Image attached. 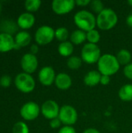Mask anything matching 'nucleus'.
I'll return each instance as SVG.
<instances>
[{"mask_svg": "<svg viewBox=\"0 0 132 133\" xmlns=\"http://www.w3.org/2000/svg\"><path fill=\"white\" fill-rule=\"evenodd\" d=\"M40 108L39 105L33 101L24 104L20 108V115L26 121L35 120L40 115Z\"/></svg>", "mask_w": 132, "mask_h": 133, "instance_id": "nucleus-8", "label": "nucleus"}, {"mask_svg": "<svg viewBox=\"0 0 132 133\" xmlns=\"http://www.w3.org/2000/svg\"><path fill=\"white\" fill-rule=\"evenodd\" d=\"M12 82V79L8 75H4L0 78V86L4 88H8Z\"/></svg>", "mask_w": 132, "mask_h": 133, "instance_id": "nucleus-28", "label": "nucleus"}, {"mask_svg": "<svg viewBox=\"0 0 132 133\" xmlns=\"http://www.w3.org/2000/svg\"><path fill=\"white\" fill-rule=\"evenodd\" d=\"M12 133H30L28 125L23 122H18L12 127Z\"/></svg>", "mask_w": 132, "mask_h": 133, "instance_id": "nucleus-26", "label": "nucleus"}, {"mask_svg": "<svg viewBox=\"0 0 132 133\" xmlns=\"http://www.w3.org/2000/svg\"><path fill=\"white\" fill-rule=\"evenodd\" d=\"M58 133H76V132H75V129L72 126L65 125L60 129Z\"/></svg>", "mask_w": 132, "mask_h": 133, "instance_id": "nucleus-30", "label": "nucleus"}, {"mask_svg": "<svg viewBox=\"0 0 132 133\" xmlns=\"http://www.w3.org/2000/svg\"><path fill=\"white\" fill-rule=\"evenodd\" d=\"M74 23L79 30L88 32L95 29L96 26V18L93 13L88 10H80L74 16Z\"/></svg>", "mask_w": 132, "mask_h": 133, "instance_id": "nucleus-2", "label": "nucleus"}, {"mask_svg": "<svg viewBox=\"0 0 132 133\" xmlns=\"http://www.w3.org/2000/svg\"><path fill=\"white\" fill-rule=\"evenodd\" d=\"M35 23V16L30 12H23L17 19V26L22 30H28Z\"/></svg>", "mask_w": 132, "mask_h": 133, "instance_id": "nucleus-14", "label": "nucleus"}, {"mask_svg": "<svg viewBox=\"0 0 132 133\" xmlns=\"http://www.w3.org/2000/svg\"><path fill=\"white\" fill-rule=\"evenodd\" d=\"M118 96L120 99L125 102H129L132 101V84H125L121 87L118 92Z\"/></svg>", "mask_w": 132, "mask_h": 133, "instance_id": "nucleus-19", "label": "nucleus"}, {"mask_svg": "<svg viewBox=\"0 0 132 133\" xmlns=\"http://www.w3.org/2000/svg\"><path fill=\"white\" fill-rule=\"evenodd\" d=\"M54 83L59 90H66L71 87L72 80L68 74L65 72H60L56 76Z\"/></svg>", "mask_w": 132, "mask_h": 133, "instance_id": "nucleus-15", "label": "nucleus"}, {"mask_svg": "<svg viewBox=\"0 0 132 133\" xmlns=\"http://www.w3.org/2000/svg\"><path fill=\"white\" fill-rule=\"evenodd\" d=\"M14 84L18 90L24 94L32 92L36 86V83L33 76L26 72H20L16 75L14 79Z\"/></svg>", "mask_w": 132, "mask_h": 133, "instance_id": "nucleus-4", "label": "nucleus"}, {"mask_svg": "<svg viewBox=\"0 0 132 133\" xmlns=\"http://www.w3.org/2000/svg\"><path fill=\"white\" fill-rule=\"evenodd\" d=\"M75 5L74 0H54L51 4L52 10L57 15H65L70 12Z\"/></svg>", "mask_w": 132, "mask_h": 133, "instance_id": "nucleus-10", "label": "nucleus"}, {"mask_svg": "<svg viewBox=\"0 0 132 133\" xmlns=\"http://www.w3.org/2000/svg\"><path fill=\"white\" fill-rule=\"evenodd\" d=\"M90 7L92 9V10L97 13L100 14L103 9H104V5L103 3V2H101L100 0H93L90 2Z\"/></svg>", "mask_w": 132, "mask_h": 133, "instance_id": "nucleus-27", "label": "nucleus"}, {"mask_svg": "<svg viewBox=\"0 0 132 133\" xmlns=\"http://www.w3.org/2000/svg\"><path fill=\"white\" fill-rule=\"evenodd\" d=\"M124 76L128 79H131L132 80V62H131L128 65H127L126 66H124Z\"/></svg>", "mask_w": 132, "mask_h": 133, "instance_id": "nucleus-29", "label": "nucleus"}, {"mask_svg": "<svg viewBox=\"0 0 132 133\" xmlns=\"http://www.w3.org/2000/svg\"><path fill=\"white\" fill-rule=\"evenodd\" d=\"M61 124L62 123H61V120L59 119L58 117L50 121V126L52 129H58V128H59L61 126Z\"/></svg>", "mask_w": 132, "mask_h": 133, "instance_id": "nucleus-31", "label": "nucleus"}, {"mask_svg": "<svg viewBox=\"0 0 132 133\" xmlns=\"http://www.w3.org/2000/svg\"><path fill=\"white\" fill-rule=\"evenodd\" d=\"M20 48L15 43L12 34L7 33H0V52L5 53L12 49H19Z\"/></svg>", "mask_w": 132, "mask_h": 133, "instance_id": "nucleus-13", "label": "nucleus"}, {"mask_svg": "<svg viewBox=\"0 0 132 133\" xmlns=\"http://www.w3.org/2000/svg\"><path fill=\"white\" fill-rule=\"evenodd\" d=\"M101 74L99 71L92 70L88 72L84 76V83L88 87H94L100 83Z\"/></svg>", "mask_w": 132, "mask_h": 133, "instance_id": "nucleus-16", "label": "nucleus"}, {"mask_svg": "<svg viewBox=\"0 0 132 133\" xmlns=\"http://www.w3.org/2000/svg\"><path fill=\"white\" fill-rule=\"evenodd\" d=\"M126 23L127 24L130 26L132 27V13H131L130 15H128V16L126 19Z\"/></svg>", "mask_w": 132, "mask_h": 133, "instance_id": "nucleus-36", "label": "nucleus"}, {"mask_svg": "<svg viewBox=\"0 0 132 133\" xmlns=\"http://www.w3.org/2000/svg\"><path fill=\"white\" fill-rule=\"evenodd\" d=\"M128 3L129 4V5L132 6V0H128Z\"/></svg>", "mask_w": 132, "mask_h": 133, "instance_id": "nucleus-37", "label": "nucleus"}, {"mask_svg": "<svg viewBox=\"0 0 132 133\" xmlns=\"http://www.w3.org/2000/svg\"><path fill=\"white\" fill-rule=\"evenodd\" d=\"M82 60L79 56H71L67 61V66L72 70H77L82 66Z\"/></svg>", "mask_w": 132, "mask_h": 133, "instance_id": "nucleus-22", "label": "nucleus"}, {"mask_svg": "<svg viewBox=\"0 0 132 133\" xmlns=\"http://www.w3.org/2000/svg\"><path fill=\"white\" fill-rule=\"evenodd\" d=\"M69 37V32L66 27L61 26L55 30V38L61 42L67 41Z\"/></svg>", "mask_w": 132, "mask_h": 133, "instance_id": "nucleus-24", "label": "nucleus"}, {"mask_svg": "<svg viewBox=\"0 0 132 133\" xmlns=\"http://www.w3.org/2000/svg\"><path fill=\"white\" fill-rule=\"evenodd\" d=\"M86 40V32L79 29L73 30L70 35V41L72 43V44L75 45H79L82 44Z\"/></svg>", "mask_w": 132, "mask_h": 133, "instance_id": "nucleus-18", "label": "nucleus"}, {"mask_svg": "<svg viewBox=\"0 0 132 133\" xmlns=\"http://www.w3.org/2000/svg\"><path fill=\"white\" fill-rule=\"evenodd\" d=\"M75 5L78 6H86L87 5L90 4L91 1L90 0H75Z\"/></svg>", "mask_w": 132, "mask_h": 133, "instance_id": "nucleus-33", "label": "nucleus"}, {"mask_svg": "<svg viewBox=\"0 0 132 133\" xmlns=\"http://www.w3.org/2000/svg\"><path fill=\"white\" fill-rule=\"evenodd\" d=\"M58 53L63 57H69L72 55L74 51V46L71 41L61 42L58 48Z\"/></svg>", "mask_w": 132, "mask_h": 133, "instance_id": "nucleus-20", "label": "nucleus"}, {"mask_svg": "<svg viewBox=\"0 0 132 133\" xmlns=\"http://www.w3.org/2000/svg\"><path fill=\"white\" fill-rule=\"evenodd\" d=\"M1 12H2V4H1V2H0V14H1Z\"/></svg>", "mask_w": 132, "mask_h": 133, "instance_id": "nucleus-38", "label": "nucleus"}, {"mask_svg": "<svg viewBox=\"0 0 132 133\" xmlns=\"http://www.w3.org/2000/svg\"><path fill=\"white\" fill-rule=\"evenodd\" d=\"M83 133H100L96 129H94V128H89V129H86V130H84Z\"/></svg>", "mask_w": 132, "mask_h": 133, "instance_id": "nucleus-35", "label": "nucleus"}, {"mask_svg": "<svg viewBox=\"0 0 132 133\" xmlns=\"http://www.w3.org/2000/svg\"><path fill=\"white\" fill-rule=\"evenodd\" d=\"M97 67L101 75L110 76L117 72L120 69V64L116 56L111 54H104L98 61Z\"/></svg>", "mask_w": 132, "mask_h": 133, "instance_id": "nucleus-1", "label": "nucleus"}, {"mask_svg": "<svg viewBox=\"0 0 132 133\" xmlns=\"http://www.w3.org/2000/svg\"><path fill=\"white\" fill-rule=\"evenodd\" d=\"M86 40L90 44H96L100 40V34L98 30L93 29L86 32Z\"/></svg>", "mask_w": 132, "mask_h": 133, "instance_id": "nucleus-25", "label": "nucleus"}, {"mask_svg": "<svg viewBox=\"0 0 132 133\" xmlns=\"http://www.w3.org/2000/svg\"><path fill=\"white\" fill-rule=\"evenodd\" d=\"M25 9L28 12H34L37 11L40 5H41V1L40 0H26L25 2Z\"/></svg>", "mask_w": 132, "mask_h": 133, "instance_id": "nucleus-23", "label": "nucleus"}, {"mask_svg": "<svg viewBox=\"0 0 132 133\" xmlns=\"http://www.w3.org/2000/svg\"><path fill=\"white\" fill-rule=\"evenodd\" d=\"M56 76L57 75L51 66H44L39 71L38 79L42 85L47 87L54 83Z\"/></svg>", "mask_w": 132, "mask_h": 133, "instance_id": "nucleus-12", "label": "nucleus"}, {"mask_svg": "<svg viewBox=\"0 0 132 133\" xmlns=\"http://www.w3.org/2000/svg\"><path fill=\"white\" fill-rule=\"evenodd\" d=\"M39 51V48H38V45L37 44H32L31 47H30V53L33 54V55H36Z\"/></svg>", "mask_w": 132, "mask_h": 133, "instance_id": "nucleus-34", "label": "nucleus"}, {"mask_svg": "<svg viewBox=\"0 0 132 133\" xmlns=\"http://www.w3.org/2000/svg\"><path fill=\"white\" fill-rule=\"evenodd\" d=\"M34 38L39 45L48 44L55 38V30L50 26L43 25L36 30Z\"/></svg>", "mask_w": 132, "mask_h": 133, "instance_id": "nucleus-6", "label": "nucleus"}, {"mask_svg": "<svg viewBox=\"0 0 132 133\" xmlns=\"http://www.w3.org/2000/svg\"><path fill=\"white\" fill-rule=\"evenodd\" d=\"M14 40H15V43L19 48H23L30 44L31 41V36L27 31L22 30V31H19L16 34Z\"/></svg>", "mask_w": 132, "mask_h": 133, "instance_id": "nucleus-17", "label": "nucleus"}, {"mask_svg": "<svg viewBox=\"0 0 132 133\" xmlns=\"http://www.w3.org/2000/svg\"><path fill=\"white\" fill-rule=\"evenodd\" d=\"M58 118L62 124L72 126L78 120V113L74 107L66 104L60 108Z\"/></svg>", "mask_w": 132, "mask_h": 133, "instance_id": "nucleus-7", "label": "nucleus"}, {"mask_svg": "<svg viewBox=\"0 0 132 133\" xmlns=\"http://www.w3.org/2000/svg\"><path fill=\"white\" fill-rule=\"evenodd\" d=\"M110 82V76H105V75H102L101 78H100V83L102 85H108Z\"/></svg>", "mask_w": 132, "mask_h": 133, "instance_id": "nucleus-32", "label": "nucleus"}, {"mask_svg": "<svg viewBox=\"0 0 132 133\" xmlns=\"http://www.w3.org/2000/svg\"><path fill=\"white\" fill-rule=\"evenodd\" d=\"M40 112L45 118L51 121L58 117L60 108L56 101L53 100H47L41 105Z\"/></svg>", "mask_w": 132, "mask_h": 133, "instance_id": "nucleus-9", "label": "nucleus"}, {"mask_svg": "<svg viewBox=\"0 0 132 133\" xmlns=\"http://www.w3.org/2000/svg\"><path fill=\"white\" fill-rule=\"evenodd\" d=\"M20 65L23 72L32 74L38 67V60L36 55L31 53H26L22 57Z\"/></svg>", "mask_w": 132, "mask_h": 133, "instance_id": "nucleus-11", "label": "nucleus"}, {"mask_svg": "<svg viewBox=\"0 0 132 133\" xmlns=\"http://www.w3.org/2000/svg\"><path fill=\"white\" fill-rule=\"evenodd\" d=\"M101 56V51L100 48L97 44H86L81 51V58L82 62L89 65L97 63Z\"/></svg>", "mask_w": 132, "mask_h": 133, "instance_id": "nucleus-5", "label": "nucleus"}, {"mask_svg": "<svg viewBox=\"0 0 132 133\" xmlns=\"http://www.w3.org/2000/svg\"><path fill=\"white\" fill-rule=\"evenodd\" d=\"M116 58L120 65H127L131 63V53L127 49H121L119 51L116 55Z\"/></svg>", "mask_w": 132, "mask_h": 133, "instance_id": "nucleus-21", "label": "nucleus"}, {"mask_svg": "<svg viewBox=\"0 0 132 133\" xmlns=\"http://www.w3.org/2000/svg\"><path fill=\"white\" fill-rule=\"evenodd\" d=\"M118 21L117 13L112 9H104L96 17V26L102 30H108L114 27Z\"/></svg>", "mask_w": 132, "mask_h": 133, "instance_id": "nucleus-3", "label": "nucleus"}]
</instances>
